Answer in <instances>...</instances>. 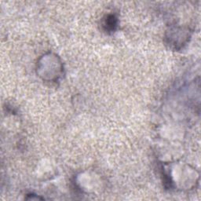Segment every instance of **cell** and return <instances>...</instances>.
<instances>
[{
    "label": "cell",
    "mask_w": 201,
    "mask_h": 201,
    "mask_svg": "<svg viewBox=\"0 0 201 201\" xmlns=\"http://www.w3.org/2000/svg\"><path fill=\"white\" fill-rule=\"evenodd\" d=\"M106 26L108 29L114 30L115 27L116 26V19L114 16H110L106 21Z\"/></svg>",
    "instance_id": "cell-1"
}]
</instances>
